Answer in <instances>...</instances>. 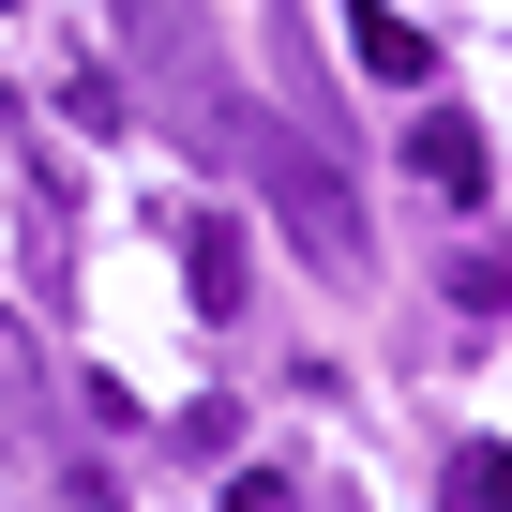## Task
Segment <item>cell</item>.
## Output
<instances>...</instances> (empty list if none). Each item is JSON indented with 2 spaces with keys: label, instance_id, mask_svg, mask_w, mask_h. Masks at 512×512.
Here are the masks:
<instances>
[{
  "label": "cell",
  "instance_id": "cell-1",
  "mask_svg": "<svg viewBox=\"0 0 512 512\" xmlns=\"http://www.w3.org/2000/svg\"><path fill=\"white\" fill-rule=\"evenodd\" d=\"M226 151L256 166V196L287 211V241L317 256L332 287H362V272H377V241H362V211H347V181H332V151H302V136H287L272 106H226Z\"/></svg>",
  "mask_w": 512,
  "mask_h": 512
},
{
  "label": "cell",
  "instance_id": "cell-2",
  "mask_svg": "<svg viewBox=\"0 0 512 512\" xmlns=\"http://www.w3.org/2000/svg\"><path fill=\"white\" fill-rule=\"evenodd\" d=\"M121 31H136V61H151V76H181V106L226 136V106H211V61H196V46H211V31H196V0H121Z\"/></svg>",
  "mask_w": 512,
  "mask_h": 512
},
{
  "label": "cell",
  "instance_id": "cell-3",
  "mask_svg": "<svg viewBox=\"0 0 512 512\" xmlns=\"http://www.w3.org/2000/svg\"><path fill=\"white\" fill-rule=\"evenodd\" d=\"M181 272H196V317H241V287H256L241 211H181Z\"/></svg>",
  "mask_w": 512,
  "mask_h": 512
},
{
  "label": "cell",
  "instance_id": "cell-4",
  "mask_svg": "<svg viewBox=\"0 0 512 512\" xmlns=\"http://www.w3.org/2000/svg\"><path fill=\"white\" fill-rule=\"evenodd\" d=\"M347 46H362V76H392V91H437V46H422V16H392V0H362V16H347Z\"/></svg>",
  "mask_w": 512,
  "mask_h": 512
},
{
  "label": "cell",
  "instance_id": "cell-5",
  "mask_svg": "<svg viewBox=\"0 0 512 512\" xmlns=\"http://www.w3.org/2000/svg\"><path fill=\"white\" fill-rule=\"evenodd\" d=\"M407 166H422L437 196H482V136H467L452 106H422V121H407Z\"/></svg>",
  "mask_w": 512,
  "mask_h": 512
},
{
  "label": "cell",
  "instance_id": "cell-6",
  "mask_svg": "<svg viewBox=\"0 0 512 512\" xmlns=\"http://www.w3.org/2000/svg\"><path fill=\"white\" fill-rule=\"evenodd\" d=\"M437 512H512V452H497V437H467V452H452V482H437Z\"/></svg>",
  "mask_w": 512,
  "mask_h": 512
},
{
  "label": "cell",
  "instance_id": "cell-7",
  "mask_svg": "<svg viewBox=\"0 0 512 512\" xmlns=\"http://www.w3.org/2000/svg\"><path fill=\"white\" fill-rule=\"evenodd\" d=\"M452 302H467V317H497V302H512V256H482V241H467V256H452Z\"/></svg>",
  "mask_w": 512,
  "mask_h": 512
},
{
  "label": "cell",
  "instance_id": "cell-8",
  "mask_svg": "<svg viewBox=\"0 0 512 512\" xmlns=\"http://www.w3.org/2000/svg\"><path fill=\"white\" fill-rule=\"evenodd\" d=\"M61 512H121V482L106 467H61Z\"/></svg>",
  "mask_w": 512,
  "mask_h": 512
},
{
  "label": "cell",
  "instance_id": "cell-9",
  "mask_svg": "<svg viewBox=\"0 0 512 512\" xmlns=\"http://www.w3.org/2000/svg\"><path fill=\"white\" fill-rule=\"evenodd\" d=\"M241 512H302V482H272V467H256V482H241Z\"/></svg>",
  "mask_w": 512,
  "mask_h": 512
}]
</instances>
